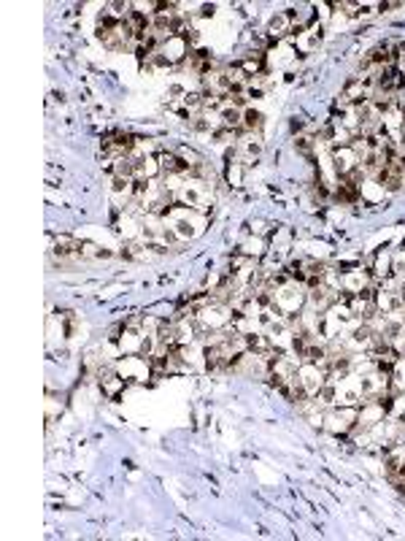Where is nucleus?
<instances>
[{
    "instance_id": "obj_1",
    "label": "nucleus",
    "mask_w": 405,
    "mask_h": 541,
    "mask_svg": "<svg viewBox=\"0 0 405 541\" xmlns=\"http://www.w3.org/2000/svg\"><path fill=\"white\" fill-rule=\"evenodd\" d=\"M165 225L173 230L176 238L178 241H192V238H198L205 225H208V216L205 211H198V209H189V206H181V203H173L165 214Z\"/></svg>"
},
{
    "instance_id": "obj_2",
    "label": "nucleus",
    "mask_w": 405,
    "mask_h": 541,
    "mask_svg": "<svg viewBox=\"0 0 405 541\" xmlns=\"http://www.w3.org/2000/svg\"><path fill=\"white\" fill-rule=\"evenodd\" d=\"M176 203L181 206H189V209H198V211H205L211 206V198H214V187L208 179H200V176H187L184 184L173 192Z\"/></svg>"
},
{
    "instance_id": "obj_3",
    "label": "nucleus",
    "mask_w": 405,
    "mask_h": 541,
    "mask_svg": "<svg viewBox=\"0 0 405 541\" xmlns=\"http://www.w3.org/2000/svg\"><path fill=\"white\" fill-rule=\"evenodd\" d=\"M232 317H235V311L230 309L227 303H216V300H208V303H202L200 309L195 311V322L200 327V333L225 330V327L232 325Z\"/></svg>"
},
{
    "instance_id": "obj_4",
    "label": "nucleus",
    "mask_w": 405,
    "mask_h": 541,
    "mask_svg": "<svg viewBox=\"0 0 405 541\" xmlns=\"http://www.w3.org/2000/svg\"><path fill=\"white\" fill-rule=\"evenodd\" d=\"M114 368L127 384H144L154 377V363L151 357H144V354H124L114 363Z\"/></svg>"
},
{
    "instance_id": "obj_5",
    "label": "nucleus",
    "mask_w": 405,
    "mask_h": 541,
    "mask_svg": "<svg viewBox=\"0 0 405 541\" xmlns=\"http://www.w3.org/2000/svg\"><path fill=\"white\" fill-rule=\"evenodd\" d=\"M357 425V409L351 406H330L324 411V431L330 436H349Z\"/></svg>"
},
{
    "instance_id": "obj_6",
    "label": "nucleus",
    "mask_w": 405,
    "mask_h": 541,
    "mask_svg": "<svg viewBox=\"0 0 405 541\" xmlns=\"http://www.w3.org/2000/svg\"><path fill=\"white\" fill-rule=\"evenodd\" d=\"M340 270H343V293L346 295H362V293H370L378 287L373 282V273L362 266H340Z\"/></svg>"
},
{
    "instance_id": "obj_7",
    "label": "nucleus",
    "mask_w": 405,
    "mask_h": 541,
    "mask_svg": "<svg viewBox=\"0 0 405 541\" xmlns=\"http://www.w3.org/2000/svg\"><path fill=\"white\" fill-rule=\"evenodd\" d=\"M387 417H389V411H387V404H384V401H364V404L357 409V425H354L351 436L373 431V428L381 425Z\"/></svg>"
},
{
    "instance_id": "obj_8",
    "label": "nucleus",
    "mask_w": 405,
    "mask_h": 541,
    "mask_svg": "<svg viewBox=\"0 0 405 541\" xmlns=\"http://www.w3.org/2000/svg\"><path fill=\"white\" fill-rule=\"evenodd\" d=\"M297 379H300V387L306 392V398H316L319 390L327 384V374L316 363H300L297 368Z\"/></svg>"
},
{
    "instance_id": "obj_9",
    "label": "nucleus",
    "mask_w": 405,
    "mask_h": 541,
    "mask_svg": "<svg viewBox=\"0 0 405 541\" xmlns=\"http://www.w3.org/2000/svg\"><path fill=\"white\" fill-rule=\"evenodd\" d=\"M52 255L60 266H73V263H81L84 255H81V241H76L73 236H57L52 246Z\"/></svg>"
},
{
    "instance_id": "obj_10",
    "label": "nucleus",
    "mask_w": 405,
    "mask_h": 541,
    "mask_svg": "<svg viewBox=\"0 0 405 541\" xmlns=\"http://www.w3.org/2000/svg\"><path fill=\"white\" fill-rule=\"evenodd\" d=\"M157 52H160L162 57L168 60V65H178V63L189 60V54H192V46H189V41L184 38V33H181V36H171V38L162 41Z\"/></svg>"
},
{
    "instance_id": "obj_11",
    "label": "nucleus",
    "mask_w": 405,
    "mask_h": 541,
    "mask_svg": "<svg viewBox=\"0 0 405 541\" xmlns=\"http://www.w3.org/2000/svg\"><path fill=\"white\" fill-rule=\"evenodd\" d=\"M202 93L216 95V98H227L232 93V79H230V68H219V70H208L202 76Z\"/></svg>"
},
{
    "instance_id": "obj_12",
    "label": "nucleus",
    "mask_w": 405,
    "mask_h": 541,
    "mask_svg": "<svg viewBox=\"0 0 405 541\" xmlns=\"http://www.w3.org/2000/svg\"><path fill=\"white\" fill-rule=\"evenodd\" d=\"M333 168H335L338 179H346L354 171H360V154L349 147H338L333 149Z\"/></svg>"
},
{
    "instance_id": "obj_13",
    "label": "nucleus",
    "mask_w": 405,
    "mask_h": 541,
    "mask_svg": "<svg viewBox=\"0 0 405 541\" xmlns=\"http://www.w3.org/2000/svg\"><path fill=\"white\" fill-rule=\"evenodd\" d=\"M262 152V141H259V133H246L243 130L235 141V157L246 165V162H254V157H259Z\"/></svg>"
},
{
    "instance_id": "obj_14",
    "label": "nucleus",
    "mask_w": 405,
    "mask_h": 541,
    "mask_svg": "<svg viewBox=\"0 0 405 541\" xmlns=\"http://www.w3.org/2000/svg\"><path fill=\"white\" fill-rule=\"evenodd\" d=\"M295 52H297L295 43H289V41H276L262 57H265V65L268 68H284L295 60Z\"/></svg>"
},
{
    "instance_id": "obj_15",
    "label": "nucleus",
    "mask_w": 405,
    "mask_h": 541,
    "mask_svg": "<svg viewBox=\"0 0 405 541\" xmlns=\"http://www.w3.org/2000/svg\"><path fill=\"white\" fill-rule=\"evenodd\" d=\"M144 330H133V327H124L122 325V333L117 336V347H119L122 357L124 354H144Z\"/></svg>"
},
{
    "instance_id": "obj_16",
    "label": "nucleus",
    "mask_w": 405,
    "mask_h": 541,
    "mask_svg": "<svg viewBox=\"0 0 405 541\" xmlns=\"http://www.w3.org/2000/svg\"><path fill=\"white\" fill-rule=\"evenodd\" d=\"M178 354H181V360H184V365H187L189 371H195V368H205V344H202L200 338H198V341H192V344L178 347Z\"/></svg>"
},
{
    "instance_id": "obj_17",
    "label": "nucleus",
    "mask_w": 405,
    "mask_h": 541,
    "mask_svg": "<svg viewBox=\"0 0 405 541\" xmlns=\"http://www.w3.org/2000/svg\"><path fill=\"white\" fill-rule=\"evenodd\" d=\"M370 273H373V282L376 284H381L384 279H389L392 273H394V252L381 249V252L373 257V268H370Z\"/></svg>"
},
{
    "instance_id": "obj_18",
    "label": "nucleus",
    "mask_w": 405,
    "mask_h": 541,
    "mask_svg": "<svg viewBox=\"0 0 405 541\" xmlns=\"http://www.w3.org/2000/svg\"><path fill=\"white\" fill-rule=\"evenodd\" d=\"M405 125V111L397 103H392L389 108H384V114H381V127H384V133L387 135H400Z\"/></svg>"
},
{
    "instance_id": "obj_19",
    "label": "nucleus",
    "mask_w": 405,
    "mask_h": 541,
    "mask_svg": "<svg viewBox=\"0 0 405 541\" xmlns=\"http://www.w3.org/2000/svg\"><path fill=\"white\" fill-rule=\"evenodd\" d=\"M268 36L273 41H284L286 36H292V19H289V14L279 11V14H273V16H270Z\"/></svg>"
},
{
    "instance_id": "obj_20",
    "label": "nucleus",
    "mask_w": 405,
    "mask_h": 541,
    "mask_svg": "<svg viewBox=\"0 0 405 541\" xmlns=\"http://www.w3.org/2000/svg\"><path fill=\"white\" fill-rule=\"evenodd\" d=\"M160 174H162V168H160L157 154H148V157L135 160V179H138V182H151V179H157Z\"/></svg>"
},
{
    "instance_id": "obj_21",
    "label": "nucleus",
    "mask_w": 405,
    "mask_h": 541,
    "mask_svg": "<svg viewBox=\"0 0 405 541\" xmlns=\"http://www.w3.org/2000/svg\"><path fill=\"white\" fill-rule=\"evenodd\" d=\"M319 41H322V27L308 25L295 38V49H300L303 54H310L313 49H316V46H319Z\"/></svg>"
},
{
    "instance_id": "obj_22",
    "label": "nucleus",
    "mask_w": 405,
    "mask_h": 541,
    "mask_svg": "<svg viewBox=\"0 0 405 541\" xmlns=\"http://www.w3.org/2000/svg\"><path fill=\"white\" fill-rule=\"evenodd\" d=\"M384 468H387V473L403 471L405 468V444H392L384 449Z\"/></svg>"
},
{
    "instance_id": "obj_23",
    "label": "nucleus",
    "mask_w": 405,
    "mask_h": 541,
    "mask_svg": "<svg viewBox=\"0 0 405 541\" xmlns=\"http://www.w3.org/2000/svg\"><path fill=\"white\" fill-rule=\"evenodd\" d=\"M238 68L243 70V76L246 79H259V76H265V57L262 54H249V57H243Z\"/></svg>"
},
{
    "instance_id": "obj_24",
    "label": "nucleus",
    "mask_w": 405,
    "mask_h": 541,
    "mask_svg": "<svg viewBox=\"0 0 405 541\" xmlns=\"http://www.w3.org/2000/svg\"><path fill=\"white\" fill-rule=\"evenodd\" d=\"M262 125H265L262 111H256L254 106L243 108V130H246V133H259V130H262Z\"/></svg>"
},
{
    "instance_id": "obj_25",
    "label": "nucleus",
    "mask_w": 405,
    "mask_h": 541,
    "mask_svg": "<svg viewBox=\"0 0 405 541\" xmlns=\"http://www.w3.org/2000/svg\"><path fill=\"white\" fill-rule=\"evenodd\" d=\"M384 192H387V189L381 187L376 179H367V176H364L362 184H360V195H362L367 203H378L381 198H384Z\"/></svg>"
},
{
    "instance_id": "obj_26",
    "label": "nucleus",
    "mask_w": 405,
    "mask_h": 541,
    "mask_svg": "<svg viewBox=\"0 0 405 541\" xmlns=\"http://www.w3.org/2000/svg\"><path fill=\"white\" fill-rule=\"evenodd\" d=\"M389 377H392V392L405 390V354H400V357L394 360Z\"/></svg>"
},
{
    "instance_id": "obj_27",
    "label": "nucleus",
    "mask_w": 405,
    "mask_h": 541,
    "mask_svg": "<svg viewBox=\"0 0 405 541\" xmlns=\"http://www.w3.org/2000/svg\"><path fill=\"white\" fill-rule=\"evenodd\" d=\"M262 252H265V241H262L259 236H254V238H246V241L241 243V255L243 257H252V260H256V257H262Z\"/></svg>"
},
{
    "instance_id": "obj_28",
    "label": "nucleus",
    "mask_w": 405,
    "mask_h": 541,
    "mask_svg": "<svg viewBox=\"0 0 405 541\" xmlns=\"http://www.w3.org/2000/svg\"><path fill=\"white\" fill-rule=\"evenodd\" d=\"M81 255H84V260H108L111 257L106 249H100L92 241H81Z\"/></svg>"
},
{
    "instance_id": "obj_29",
    "label": "nucleus",
    "mask_w": 405,
    "mask_h": 541,
    "mask_svg": "<svg viewBox=\"0 0 405 541\" xmlns=\"http://www.w3.org/2000/svg\"><path fill=\"white\" fill-rule=\"evenodd\" d=\"M389 344H392V350L397 352V354H405V325H400V327L392 333Z\"/></svg>"
},
{
    "instance_id": "obj_30",
    "label": "nucleus",
    "mask_w": 405,
    "mask_h": 541,
    "mask_svg": "<svg viewBox=\"0 0 405 541\" xmlns=\"http://www.w3.org/2000/svg\"><path fill=\"white\" fill-rule=\"evenodd\" d=\"M60 409H63V404H60V401H57L54 395H49V398H46V425H52Z\"/></svg>"
},
{
    "instance_id": "obj_31",
    "label": "nucleus",
    "mask_w": 405,
    "mask_h": 541,
    "mask_svg": "<svg viewBox=\"0 0 405 541\" xmlns=\"http://www.w3.org/2000/svg\"><path fill=\"white\" fill-rule=\"evenodd\" d=\"M394 276H405V246L394 252Z\"/></svg>"
},
{
    "instance_id": "obj_32",
    "label": "nucleus",
    "mask_w": 405,
    "mask_h": 541,
    "mask_svg": "<svg viewBox=\"0 0 405 541\" xmlns=\"http://www.w3.org/2000/svg\"><path fill=\"white\" fill-rule=\"evenodd\" d=\"M216 6H200V16H214Z\"/></svg>"
},
{
    "instance_id": "obj_33",
    "label": "nucleus",
    "mask_w": 405,
    "mask_h": 541,
    "mask_svg": "<svg viewBox=\"0 0 405 541\" xmlns=\"http://www.w3.org/2000/svg\"><path fill=\"white\" fill-rule=\"evenodd\" d=\"M254 230H256V233H262V230H265V222H262V219L252 222V233H254Z\"/></svg>"
},
{
    "instance_id": "obj_34",
    "label": "nucleus",
    "mask_w": 405,
    "mask_h": 541,
    "mask_svg": "<svg viewBox=\"0 0 405 541\" xmlns=\"http://www.w3.org/2000/svg\"><path fill=\"white\" fill-rule=\"evenodd\" d=\"M400 138H403V141H405V125H403V130H400Z\"/></svg>"
}]
</instances>
